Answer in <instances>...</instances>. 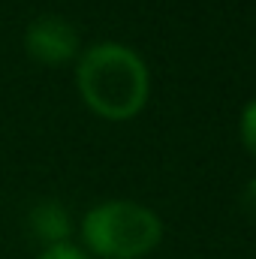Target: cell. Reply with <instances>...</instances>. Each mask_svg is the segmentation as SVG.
<instances>
[{"label":"cell","instance_id":"obj_1","mask_svg":"<svg viewBox=\"0 0 256 259\" xmlns=\"http://www.w3.org/2000/svg\"><path fill=\"white\" fill-rule=\"evenodd\" d=\"M78 94L91 112L109 121H127L148 100V69L136 52L118 42L91 46L75 66Z\"/></svg>","mask_w":256,"mask_h":259},{"label":"cell","instance_id":"obj_4","mask_svg":"<svg viewBox=\"0 0 256 259\" xmlns=\"http://www.w3.org/2000/svg\"><path fill=\"white\" fill-rule=\"evenodd\" d=\"M27 232L33 241H39L42 247H58L66 244L69 232H72V220L69 211L58 199H42L27 211Z\"/></svg>","mask_w":256,"mask_h":259},{"label":"cell","instance_id":"obj_5","mask_svg":"<svg viewBox=\"0 0 256 259\" xmlns=\"http://www.w3.org/2000/svg\"><path fill=\"white\" fill-rule=\"evenodd\" d=\"M241 139H244L247 151L256 157V100L244 109V115H241Z\"/></svg>","mask_w":256,"mask_h":259},{"label":"cell","instance_id":"obj_3","mask_svg":"<svg viewBox=\"0 0 256 259\" xmlns=\"http://www.w3.org/2000/svg\"><path fill=\"white\" fill-rule=\"evenodd\" d=\"M81 39L72 21H66L64 15H39L27 24L24 30V52L46 66H64L72 58H78Z\"/></svg>","mask_w":256,"mask_h":259},{"label":"cell","instance_id":"obj_2","mask_svg":"<svg viewBox=\"0 0 256 259\" xmlns=\"http://www.w3.org/2000/svg\"><path fill=\"white\" fill-rule=\"evenodd\" d=\"M81 238L88 250L103 259H139L160 244L163 226L160 217L145 205L112 199L84 214Z\"/></svg>","mask_w":256,"mask_h":259},{"label":"cell","instance_id":"obj_7","mask_svg":"<svg viewBox=\"0 0 256 259\" xmlns=\"http://www.w3.org/2000/svg\"><path fill=\"white\" fill-rule=\"evenodd\" d=\"M241 208L250 220H256V178H250V184L241 190Z\"/></svg>","mask_w":256,"mask_h":259},{"label":"cell","instance_id":"obj_6","mask_svg":"<svg viewBox=\"0 0 256 259\" xmlns=\"http://www.w3.org/2000/svg\"><path fill=\"white\" fill-rule=\"evenodd\" d=\"M36 259H91V256L84 250H78L75 244L66 241V244H58V247H46Z\"/></svg>","mask_w":256,"mask_h":259}]
</instances>
